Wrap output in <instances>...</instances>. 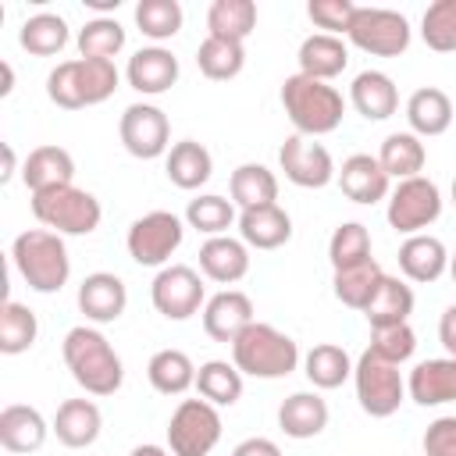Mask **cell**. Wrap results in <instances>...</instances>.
Listing matches in <instances>:
<instances>
[{
	"label": "cell",
	"instance_id": "1",
	"mask_svg": "<svg viewBox=\"0 0 456 456\" xmlns=\"http://www.w3.org/2000/svg\"><path fill=\"white\" fill-rule=\"evenodd\" d=\"M61 356L71 370V378L89 392V395H114L125 381L121 356L107 342V335L93 324H78L64 335Z\"/></svg>",
	"mask_w": 456,
	"mask_h": 456
},
{
	"label": "cell",
	"instance_id": "2",
	"mask_svg": "<svg viewBox=\"0 0 456 456\" xmlns=\"http://www.w3.org/2000/svg\"><path fill=\"white\" fill-rule=\"evenodd\" d=\"M11 260L32 292H61L71 278V256L64 235L50 228H28L11 242Z\"/></svg>",
	"mask_w": 456,
	"mask_h": 456
},
{
	"label": "cell",
	"instance_id": "3",
	"mask_svg": "<svg viewBox=\"0 0 456 456\" xmlns=\"http://www.w3.org/2000/svg\"><path fill=\"white\" fill-rule=\"evenodd\" d=\"M281 107H285L292 128L299 135H310V139L335 132L342 125V114H346V100L335 86L306 78L299 71L281 82Z\"/></svg>",
	"mask_w": 456,
	"mask_h": 456
},
{
	"label": "cell",
	"instance_id": "4",
	"mask_svg": "<svg viewBox=\"0 0 456 456\" xmlns=\"http://www.w3.org/2000/svg\"><path fill=\"white\" fill-rule=\"evenodd\" d=\"M232 363L246 374V378H264V381H274V378H285L299 367V346L278 331L274 324H264V321H253L235 342H232Z\"/></svg>",
	"mask_w": 456,
	"mask_h": 456
},
{
	"label": "cell",
	"instance_id": "5",
	"mask_svg": "<svg viewBox=\"0 0 456 456\" xmlns=\"http://www.w3.org/2000/svg\"><path fill=\"white\" fill-rule=\"evenodd\" d=\"M32 214L43 228L57 232V235H89L100 228L103 207L93 192L71 185H57L46 192H32Z\"/></svg>",
	"mask_w": 456,
	"mask_h": 456
},
{
	"label": "cell",
	"instance_id": "6",
	"mask_svg": "<svg viewBox=\"0 0 456 456\" xmlns=\"http://www.w3.org/2000/svg\"><path fill=\"white\" fill-rule=\"evenodd\" d=\"M353 381H356L360 410L367 417H392L406 399V381L399 374V363L381 360L374 349L360 353V360L353 367Z\"/></svg>",
	"mask_w": 456,
	"mask_h": 456
},
{
	"label": "cell",
	"instance_id": "7",
	"mask_svg": "<svg viewBox=\"0 0 456 456\" xmlns=\"http://www.w3.org/2000/svg\"><path fill=\"white\" fill-rule=\"evenodd\" d=\"M221 442V413L207 399H182L167 420L171 456H210Z\"/></svg>",
	"mask_w": 456,
	"mask_h": 456
},
{
	"label": "cell",
	"instance_id": "8",
	"mask_svg": "<svg viewBox=\"0 0 456 456\" xmlns=\"http://www.w3.org/2000/svg\"><path fill=\"white\" fill-rule=\"evenodd\" d=\"M349 43L370 57H399L406 53L413 32L406 14L388 11V7H356L353 25H349Z\"/></svg>",
	"mask_w": 456,
	"mask_h": 456
},
{
	"label": "cell",
	"instance_id": "9",
	"mask_svg": "<svg viewBox=\"0 0 456 456\" xmlns=\"http://www.w3.org/2000/svg\"><path fill=\"white\" fill-rule=\"evenodd\" d=\"M182 235H185V224L178 214L171 210H150L142 217L132 221L128 235H125V246H128V256L142 267H164L171 260V253L182 246Z\"/></svg>",
	"mask_w": 456,
	"mask_h": 456
},
{
	"label": "cell",
	"instance_id": "10",
	"mask_svg": "<svg viewBox=\"0 0 456 456\" xmlns=\"http://www.w3.org/2000/svg\"><path fill=\"white\" fill-rule=\"evenodd\" d=\"M388 224L403 235H420L428 224H435L442 217V192L431 178L417 175V178H406L399 182L392 192H388V210H385Z\"/></svg>",
	"mask_w": 456,
	"mask_h": 456
},
{
	"label": "cell",
	"instance_id": "11",
	"mask_svg": "<svg viewBox=\"0 0 456 456\" xmlns=\"http://www.w3.org/2000/svg\"><path fill=\"white\" fill-rule=\"evenodd\" d=\"M150 299L160 317L189 321L192 314H200V306H207V289H203L200 271H192L189 264H171L157 271L150 285Z\"/></svg>",
	"mask_w": 456,
	"mask_h": 456
},
{
	"label": "cell",
	"instance_id": "12",
	"mask_svg": "<svg viewBox=\"0 0 456 456\" xmlns=\"http://www.w3.org/2000/svg\"><path fill=\"white\" fill-rule=\"evenodd\" d=\"M118 135H121V146L139 160L167 157V150H171L167 114L153 103H128L118 121Z\"/></svg>",
	"mask_w": 456,
	"mask_h": 456
},
{
	"label": "cell",
	"instance_id": "13",
	"mask_svg": "<svg viewBox=\"0 0 456 456\" xmlns=\"http://www.w3.org/2000/svg\"><path fill=\"white\" fill-rule=\"evenodd\" d=\"M278 164H281L285 178H289L292 185H299V189H324V185L335 178V160H331V153H328L321 142H314L310 135H299V132H292V135L281 142Z\"/></svg>",
	"mask_w": 456,
	"mask_h": 456
},
{
	"label": "cell",
	"instance_id": "14",
	"mask_svg": "<svg viewBox=\"0 0 456 456\" xmlns=\"http://www.w3.org/2000/svg\"><path fill=\"white\" fill-rule=\"evenodd\" d=\"M253 321H256L253 317V299L239 289H224V292L210 296L207 306H203V331L214 342H224V346H232Z\"/></svg>",
	"mask_w": 456,
	"mask_h": 456
},
{
	"label": "cell",
	"instance_id": "15",
	"mask_svg": "<svg viewBox=\"0 0 456 456\" xmlns=\"http://www.w3.org/2000/svg\"><path fill=\"white\" fill-rule=\"evenodd\" d=\"M128 306V289L118 274L110 271H93L82 278L78 285V310L86 314V321L93 324H110L125 314Z\"/></svg>",
	"mask_w": 456,
	"mask_h": 456
},
{
	"label": "cell",
	"instance_id": "16",
	"mask_svg": "<svg viewBox=\"0 0 456 456\" xmlns=\"http://www.w3.org/2000/svg\"><path fill=\"white\" fill-rule=\"evenodd\" d=\"M125 78L142 96H160L178 82V57L164 46H142L128 57Z\"/></svg>",
	"mask_w": 456,
	"mask_h": 456
},
{
	"label": "cell",
	"instance_id": "17",
	"mask_svg": "<svg viewBox=\"0 0 456 456\" xmlns=\"http://www.w3.org/2000/svg\"><path fill=\"white\" fill-rule=\"evenodd\" d=\"M338 185H342L346 200L363 203V207H370V203H378V200H388V192H392V189H388L392 178L385 175L381 160L370 157V153H353V157H346V160H342V171H338Z\"/></svg>",
	"mask_w": 456,
	"mask_h": 456
},
{
	"label": "cell",
	"instance_id": "18",
	"mask_svg": "<svg viewBox=\"0 0 456 456\" xmlns=\"http://www.w3.org/2000/svg\"><path fill=\"white\" fill-rule=\"evenodd\" d=\"M406 392L417 406H442V403H456V360L452 356H438V360H420L410 378H406Z\"/></svg>",
	"mask_w": 456,
	"mask_h": 456
},
{
	"label": "cell",
	"instance_id": "19",
	"mask_svg": "<svg viewBox=\"0 0 456 456\" xmlns=\"http://www.w3.org/2000/svg\"><path fill=\"white\" fill-rule=\"evenodd\" d=\"M100 428H103V413L93 399H64L53 413V424H50L57 442L68 445V449L93 445L100 438Z\"/></svg>",
	"mask_w": 456,
	"mask_h": 456
},
{
	"label": "cell",
	"instance_id": "20",
	"mask_svg": "<svg viewBox=\"0 0 456 456\" xmlns=\"http://www.w3.org/2000/svg\"><path fill=\"white\" fill-rule=\"evenodd\" d=\"M200 271L217 285H235L249 271V246L232 235H214L200 246Z\"/></svg>",
	"mask_w": 456,
	"mask_h": 456
},
{
	"label": "cell",
	"instance_id": "21",
	"mask_svg": "<svg viewBox=\"0 0 456 456\" xmlns=\"http://www.w3.org/2000/svg\"><path fill=\"white\" fill-rule=\"evenodd\" d=\"M399 271L410 278V281H438L445 271H449V249L442 239L420 232V235H406V242L399 246Z\"/></svg>",
	"mask_w": 456,
	"mask_h": 456
},
{
	"label": "cell",
	"instance_id": "22",
	"mask_svg": "<svg viewBox=\"0 0 456 456\" xmlns=\"http://www.w3.org/2000/svg\"><path fill=\"white\" fill-rule=\"evenodd\" d=\"M299 75L317 78V82H331L335 75L346 71L349 64V46L342 43V36H328V32H314L299 43Z\"/></svg>",
	"mask_w": 456,
	"mask_h": 456
},
{
	"label": "cell",
	"instance_id": "23",
	"mask_svg": "<svg viewBox=\"0 0 456 456\" xmlns=\"http://www.w3.org/2000/svg\"><path fill=\"white\" fill-rule=\"evenodd\" d=\"M46 431H50V428H46V420H43V413H39L36 406L11 403V406L0 410V445H4L7 452L25 456V452L43 449Z\"/></svg>",
	"mask_w": 456,
	"mask_h": 456
},
{
	"label": "cell",
	"instance_id": "24",
	"mask_svg": "<svg viewBox=\"0 0 456 456\" xmlns=\"http://www.w3.org/2000/svg\"><path fill=\"white\" fill-rule=\"evenodd\" d=\"M349 103L356 107L360 118H367V121H385V118H392L395 107H399V89H395V82H392L385 71L367 68V71H360V75L353 78V86H349Z\"/></svg>",
	"mask_w": 456,
	"mask_h": 456
},
{
	"label": "cell",
	"instance_id": "25",
	"mask_svg": "<svg viewBox=\"0 0 456 456\" xmlns=\"http://www.w3.org/2000/svg\"><path fill=\"white\" fill-rule=\"evenodd\" d=\"M239 235L253 249H278L292 239V217L278 203L239 210Z\"/></svg>",
	"mask_w": 456,
	"mask_h": 456
},
{
	"label": "cell",
	"instance_id": "26",
	"mask_svg": "<svg viewBox=\"0 0 456 456\" xmlns=\"http://www.w3.org/2000/svg\"><path fill=\"white\" fill-rule=\"evenodd\" d=\"M452 100L438 89V86H424V89H413L410 100H406V121H410V132L420 135V139H431V135H442L449 125H452Z\"/></svg>",
	"mask_w": 456,
	"mask_h": 456
},
{
	"label": "cell",
	"instance_id": "27",
	"mask_svg": "<svg viewBox=\"0 0 456 456\" xmlns=\"http://www.w3.org/2000/svg\"><path fill=\"white\" fill-rule=\"evenodd\" d=\"M21 178L28 185V192H46V189H57V185H71L75 178V160L64 146H36L28 157H25V167H21Z\"/></svg>",
	"mask_w": 456,
	"mask_h": 456
},
{
	"label": "cell",
	"instance_id": "28",
	"mask_svg": "<svg viewBox=\"0 0 456 456\" xmlns=\"http://www.w3.org/2000/svg\"><path fill=\"white\" fill-rule=\"evenodd\" d=\"M164 171H167L171 185L192 192V189H200L203 182H210V175H214V157H210V150H207L203 142L182 139V142H175V146L167 150Z\"/></svg>",
	"mask_w": 456,
	"mask_h": 456
},
{
	"label": "cell",
	"instance_id": "29",
	"mask_svg": "<svg viewBox=\"0 0 456 456\" xmlns=\"http://www.w3.org/2000/svg\"><path fill=\"white\" fill-rule=\"evenodd\" d=\"M278 428L289 438H317L328 428V403L317 392H292L278 406Z\"/></svg>",
	"mask_w": 456,
	"mask_h": 456
},
{
	"label": "cell",
	"instance_id": "30",
	"mask_svg": "<svg viewBox=\"0 0 456 456\" xmlns=\"http://www.w3.org/2000/svg\"><path fill=\"white\" fill-rule=\"evenodd\" d=\"M410 314H413V289L395 278V274H385L374 299L367 303L363 317L370 328H392V324H410Z\"/></svg>",
	"mask_w": 456,
	"mask_h": 456
},
{
	"label": "cell",
	"instance_id": "31",
	"mask_svg": "<svg viewBox=\"0 0 456 456\" xmlns=\"http://www.w3.org/2000/svg\"><path fill=\"white\" fill-rule=\"evenodd\" d=\"M228 192H232V203L239 210L278 203V175L264 164H239L228 178Z\"/></svg>",
	"mask_w": 456,
	"mask_h": 456
},
{
	"label": "cell",
	"instance_id": "32",
	"mask_svg": "<svg viewBox=\"0 0 456 456\" xmlns=\"http://www.w3.org/2000/svg\"><path fill=\"white\" fill-rule=\"evenodd\" d=\"M378 160H381V167H385L388 178L406 182V178H417L424 171L428 150H424L420 135H413V132H392V135H385V142L378 150Z\"/></svg>",
	"mask_w": 456,
	"mask_h": 456
},
{
	"label": "cell",
	"instance_id": "33",
	"mask_svg": "<svg viewBox=\"0 0 456 456\" xmlns=\"http://www.w3.org/2000/svg\"><path fill=\"white\" fill-rule=\"evenodd\" d=\"M196 370L200 367L182 349H160L146 363V378H150V385L160 395H182V392H189L196 385Z\"/></svg>",
	"mask_w": 456,
	"mask_h": 456
},
{
	"label": "cell",
	"instance_id": "34",
	"mask_svg": "<svg viewBox=\"0 0 456 456\" xmlns=\"http://www.w3.org/2000/svg\"><path fill=\"white\" fill-rule=\"evenodd\" d=\"M381 278H385V271H381V264L370 256V260H363V264H356V267H346V271H335V278H331V285H335V299L342 303V306H349V310H367V303L374 299V292H378V285H381Z\"/></svg>",
	"mask_w": 456,
	"mask_h": 456
},
{
	"label": "cell",
	"instance_id": "35",
	"mask_svg": "<svg viewBox=\"0 0 456 456\" xmlns=\"http://www.w3.org/2000/svg\"><path fill=\"white\" fill-rule=\"evenodd\" d=\"M256 28V4L253 0H214L207 11V36L246 43Z\"/></svg>",
	"mask_w": 456,
	"mask_h": 456
},
{
	"label": "cell",
	"instance_id": "36",
	"mask_svg": "<svg viewBox=\"0 0 456 456\" xmlns=\"http://www.w3.org/2000/svg\"><path fill=\"white\" fill-rule=\"evenodd\" d=\"M242 370L228 360H207L196 370V392L200 399L214 403V406H235L242 399Z\"/></svg>",
	"mask_w": 456,
	"mask_h": 456
},
{
	"label": "cell",
	"instance_id": "37",
	"mask_svg": "<svg viewBox=\"0 0 456 456\" xmlns=\"http://www.w3.org/2000/svg\"><path fill=\"white\" fill-rule=\"evenodd\" d=\"M18 43L21 50H28L32 57H53L68 46V21L61 14H50V11H39L32 18L21 21V32H18Z\"/></svg>",
	"mask_w": 456,
	"mask_h": 456
},
{
	"label": "cell",
	"instance_id": "38",
	"mask_svg": "<svg viewBox=\"0 0 456 456\" xmlns=\"http://www.w3.org/2000/svg\"><path fill=\"white\" fill-rule=\"evenodd\" d=\"M353 367L356 363L349 360V353L335 342H321L303 356V374L310 378L314 388H338L353 374Z\"/></svg>",
	"mask_w": 456,
	"mask_h": 456
},
{
	"label": "cell",
	"instance_id": "39",
	"mask_svg": "<svg viewBox=\"0 0 456 456\" xmlns=\"http://www.w3.org/2000/svg\"><path fill=\"white\" fill-rule=\"evenodd\" d=\"M36 335H39V321L36 314L18 303V299H7L0 306V353L4 356H18V353H28L36 346Z\"/></svg>",
	"mask_w": 456,
	"mask_h": 456
},
{
	"label": "cell",
	"instance_id": "40",
	"mask_svg": "<svg viewBox=\"0 0 456 456\" xmlns=\"http://www.w3.org/2000/svg\"><path fill=\"white\" fill-rule=\"evenodd\" d=\"M196 64L200 71L210 78V82H228L242 71L246 64V46L242 43H232V39H217V36H207L196 50Z\"/></svg>",
	"mask_w": 456,
	"mask_h": 456
},
{
	"label": "cell",
	"instance_id": "41",
	"mask_svg": "<svg viewBox=\"0 0 456 456\" xmlns=\"http://www.w3.org/2000/svg\"><path fill=\"white\" fill-rule=\"evenodd\" d=\"M125 50V28L118 18L96 14L93 21H86L78 28V53L93 57V61H114Z\"/></svg>",
	"mask_w": 456,
	"mask_h": 456
},
{
	"label": "cell",
	"instance_id": "42",
	"mask_svg": "<svg viewBox=\"0 0 456 456\" xmlns=\"http://www.w3.org/2000/svg\"><path fill=\"white\" fill-rule=\"evenodd\" d=\"M235 221H239V217H235V203L224 200V196H217V192L196 196V200H189V207H185V224L196 228V232H203L207 239L224 235Z\"/></svg>",
	"mask_w": 456,
	"mask_h": 456
},
{
	"label": "cell",
	"instance_id": "43",
	"mask_svg": "<svg viewBox=\"0 0 456 456\" xmlns=\"http://www.w3.org/2000/svg\"><path fill=\"white\" fill-rule=\"evenodd\" d=\"M182 21H185V14H182L178 0H139L135 4V25L153 43H164V39L178 36Z\"/></svg>",
	"mask_w": 456,
	"mask_h": 456
},
{
	"label": "cell",
	"instance_id": "44",
	"mask_svg": "<svg viewBox=\"0 0 456 456\" xmlns=\"http://www.w3.org/2000/svg\"><path fill=\"white\" fill-rule=\"evenodd\" d=\"M328 260H331L335 271H346V267H356V264L370 260V232L360 221L338 224L328 239Z\"/></svg>",
	"mask_w": 456,
	"mask_h": 456
},
{
	"label": "cell",
	"instance_id": "45",
	"mask_svg": "<svg viewBox=\"0 0 456 456\" xmlns=\"http://www.w3.org/2000/svg\"><path fill=\"white\" fill-rule=\"evenodd\" d=\"M75 71H78V93H82L86 107L110 100L118 89V78H121L114 61H93V57H75Z\"/></svg>",
	"mask_w": 456,
	"mask_h": 456
},
{
	"label": "cell",
	"instance_id": "46",
	"mask_svg": "<svg viewBox=\"0 0 456 456\" xmlns=\"http://www.w3.org/2000/svg\"><path fill=\"white\" fill-rule=\"evenodd\" d=\"M420 39L435 53H452L456 50V0L428 4L424 18H420Z\"/></svg>",
	"mask_w": 456,
	"mask_h": 456
},
{
	"label": "cell",
	"instance_id": "47",
	"mask_svg": "<svg viewBox=\"0 0 456 456\" xmlns=\"http://www.w3.org/2000/svg\"><path fill=\"white\" fill-rule=\"evenodd\" d=\"M381 360L388 363H406L417 353V331L410 324H392V328H370V346Z\"/></svg>",
	"mask_w": 456,
	"mask_h": 456
},
{
	"label": "cell",
	"instance_id": "48",
	"mask_svg": "<svg viewBox=\"0 0 456 456\" xmlns=\"http://www.w3.org/2000/svg\"><path fill=\"white\" fill-rule=\"evenodd\" d=\"M306 14L317 28H324L328 36H346L349 25H353V14H356V4L353 0H310L306 4Z\"/></svg>",
	"mask_w": 456,
	"mask_h": 456
},
{
	"label": "cell",
	"instance_id": "49",
	"mask_svg": "<svg viewBox=\"0 0 456 456\" xmlns=\"http://www.w3.org/2000/svg\"><path fill=\"white\" fill-rule=\"evenodd\" d=\"M46 96L64 107V110H82V93H78V71H75V61H61L50 75H46Z\"/></svg>",
	"mask_w": 456,
	"mask_h": 456
},
{
	"label": "cell",
	"instance_id": "50",
	"mask_svg": "<svg viewBox=\"0 0 456 456\" xmlns=\"http://www.w3.org/2000/svg\"><path fill=\"white\" fill-rule=\"evenodd\" d=\"M424 456H456V417H438L428 424Z\"/></svg>",
	"mask_w": 456,
	"mask_h": 456
},
{
	"label": "cell",
	"instance_id": "51",
	"mask_svg": "<svg viewBox=\"0 0 456 456\" xmlns=\"http://www.w3.org/2000/svg\"><path fill=\"white\" fill-rule=\"evenodd\" d=\"M232 456H281V449H278V442H271V438H242L235 449H232Z\"/></svg>",
	"mask_w": 456,
	"mask_h": 456
},
{
	"label": "cell",
	"instance_id": "52",
	"mask_svg": "<svg viewBox=\"0 0 456 456\" xmlns=\"http://www.w3.org/2000/svg\"><path fill=\"white\" fill-rule=\"evenodd\" d=\"M438 338H442V346L449 349V356H456V303L445 306V314H442V321H438Z\"/></svg>",
	"mask_w": 456,
	"mask_h": 456
},
{
	"label": "cell",
	"instance_id": "53",
	"mask_svg": "<svg viewBox=\"0 0 456 456\" xmlns=\"http://www.w3.org/2000/svg\"><path fill=\"white\" fill-rule=\"evenodd\" d=\"M11 175H14V146L4 142V171H0V182H11Z\"/></svg>",
	"mask_w": 456,
	"mask_h": 456
},
{
	"label": "cell",
	"instance_id": "54",
	"mask_svg": "<svg viewBox=\"0 0 456 456\" xmlns=\"http://www.w3.org/2000/svg\"><path fill=\"white\" fill-rule=\"evenodd\" d=\"M128 456H167V449H160V445H135Z\"/></svg>",
	"mask_w": 456,
	"mask_h": 456
},
{
	"label": "cell",
	"instance_id": "55",
	"mask_svg": "<svg viewBox=\"0 0 456 456\" xmlns=\"http://www.w3.org/2000/svg\"><path fill=\"white\" fill-rule=\"evenodd\" d=\"M14 89V71H11V64H4V86H0V96H7Z\"/></svg>",
	"mask_w": 456,
	"mask_h": 456
},
{
	"label": "cell",
	"instance_id": "56",
	"mask_svg": "<svg viewBox=\"0 0 456 456\" xmlns=\"http://www.w3.org/2000/svg\"><path fill=\"white\" fill-rule=\"evenodd\" d=\"M93 11H118V0H86Z\"/></svg>",
	"mask_w": 456,
	"mask_h": 456
},
{
	"label": "cell",
	"instance_id": "57",
	"mask_svg": "<svg viewBox=\"0 0 456 456\" xmlns=\"http://www.w3.org/2000/svg\"><path fill=\"white\" fill-rule=\"evenodd\" d=\"M449 274H452V281H456V253L449 256Z\"/></svg>",
	"mask_w": 456,
	"mask_h": 456
},
{
	"label": "cell",
	"instance_id": "58",
	"mask_svg": "<svg viewBox=\"0 0 456 456\" xmlns=\"http://www.w3.org/2000/svg\"><path fill=\"white\" fill-rule=\"evenodd\" d=\"M452 203H456V178H452Z\"/></svg>",
	"mask_w": 456,
	"mask_h": 456
},
{
	"label": "cell",
	"instance_id": "59",
	"mask_svg": "<svg viewBox=\"0 0 456 456\" xmlns=\"http://www.w3.org/2000/svg\"><path fill=\"white\" fill-rule=\"evenodd\" d=\"M452 360H456V356H452Z\"/></svg>",
	"mask_w": 456,
	"mask_h": 456
}]
</instances>
